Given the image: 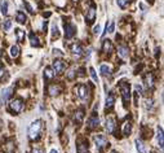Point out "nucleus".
<instances>
[{"instance_id":"f257e3e1","label":"nucleus","mask_w":164,"mask_h":153,"mask_svg":"<svg viewBox=\"0 0 164 153\" xmlns=\"http://www.w3.org/2000/svg\"><path fill=\"white\" fill-rule=\"evenodd\" d=\"M41 130H43V121L41 119L34 121L29 127V138L31 140H36L39 136H40Z\"/></svg>"},{"instance_id":"f03ea898","label":"nucleus","mask_w":164,"mask_h":153,"mask_svg":"<svg viewBox=\"0 0 164 153\" xmlns=\"http://www.w3.org/2000/svg\"><path fill=\"white\" fill-rule=\"evenodd\" d=\"M120 92H121V96H123L124 104H127V102L130 100V87H129V83H127V82H121L120 83Z\"/></svg>"},{"instance_id":"7ed1b4c3","label":"nucleus","mask_w":164,"mask_h":153,"mask_svg":"<svg viewBox=\"0 0 164 153\" xmlns=\"http://www.w3.org/2000/svg\"><path fill=\"white\" fill-rule=\"evenodd\" d=\"M78 96L82 101H88L89 100V87L87 84H80L78 87Z\"/></svg>"},{"instance_id":"20e7f679","label":"nucleus","mask_w":164,"mask_h":153,"mask_svg":"<svg viewBox=\"0 0 164 153\" xmlns=\"http://www.w3.org/2000/svg\"><path fill=\"white\" fill-rule=\"evenodd\" d=\"M93 140H94V144H96V147H97V149H98V151H101V149L107 144V138L105 135H102V134L94 135Z\"/></svg>"},{"instance_id":"39448f33","label":"nucleus","mask_w":164,"mask_h":153,"mask_svg":"<svg viewBox=\"0 0 164 153\" xmlns=\"http://www.w3.org/2000/svg\"><path fill=\"white\" fill-rule=\"evenodd\" d=\"M9 108H10V110H13L14 113H19L22 110V108H23V101H22L21 99L12 100L9 104Z\"/></svg>"},{"instance_id":"423d86ee","label":"nucleus","mask_w":164,"mask_h":153,"mask_svg":"<svg viewBox=\"0 0 164 153\" xmlns=\"http://www.w3.org/2000/svg\"><path fill=\"white\" fill-rule=\"evenodd\" d=\"M12 92H13V88L12 87H8V88L1 90V92H0V104H5V102H7V100L9 99V96L12 95Z\"/></svg>"},{"instance_id":"0eeeda50","label":"nucleus","mask_w":164,"mask_h":153,"mask_svg":"<svg viewBox=\"0 0 164 153\" xmlns=\"http://www.w3.org/2000/svg\"><path fill=\"white\" fill-rule=\"evenodd\" d=\"M75 33H76V27H75V25L67 24L65 26V37H66V39H71L75 35Z\"/></svg>"},{"instance_id":"6e6552de","label":"nucleus","mask_w":164,"mask_h":153,"mask_svg":"<svg viewBox=\"0 0 164 153\" xmlns=\"http://www.w3.org/2000/svg\"><path fill=\"white\" fill-rule=\"evenodd\" d=\"M65 68H66V64L63 62L62 60H56L54 62H53V71L54 73H62L63 70H65Z\"/></svg>"},{"instance_id":"1a4fd4ad","label":"nucleus","mask_w":164,"mask_h":153,"mask_svg":"<svg viewBox=\"0 0 164 153\" xmlns=\"http://www.w3.org/2000/svg\"><path fill=\"white\" fill-rule=\"evenodd\" d=\"M106 131L109 132V134H113L114 131H115V127H116V123H115V119L113 118V117H109V118L106 119Z\"/></svg>"},{"instance_id":"9d476101","label":"nucleus","mask_w":164,"mask_h":153,"mask_svg":"<svg viewBox=\"0 0 164 153\" xmlns=\"http://www.w3.org/2000/svg\"><path fill=\"white\" fill-rule=\"evenodd\" d=\"M87 125H88V127H89V129L98 127V125H99V118H98V116H97V114L91 116L89 119H88V122H87Z\"/></svg>"},{"instance_id":"9b49d317","label":"nucleus","mask_w":164,"mask_h":153,"mask_svg":"<svg viewBox=\"0 0 164 153\" xmlns=\"http://www.w3.org/2000/svg\"><path fill=\"white\" fill-rule=\"evenodd\" d=\"M156 141L158 145H159L160 149H163V144H164V139H163V130L160 126L156 127Z\"/></svg>"},{"instance_id":"f8f14e48","label":"nucleus","mask_w":164,"mask_h":153,"mask_svg":"<svg viewBox=\"0 0 164 153\" xmlns=\"http://www.w3.org/2000/svg\"><path fill=\"white\" fill-rule=\"evenodd\" d=\"M94 18H96V8L91 7L89 9L87 10V21H88V24H92V22L94 21Z\"/></svg>"},{"instance_id":"ddd939ff","label":"nucleus","mask_w":164,"mask_h":153,"mask_svg":"<svg viewBox=\"0 0 164 153\" xmlns=\"http://www.w3.org/2000/svg\"><path fill=\"white\" fill-rule=\"evenodd\" d=\"M71 52H73V55L74 56H76V57H79V56H82V53H83V48H82V46L80 44H73L71 46Z\"/></svg>"},{"instance_id":"4468645a","label":"nucleus","mask_w":164,"mask_h":153,"mask_svg":"<svg viewBox=\"0 0 164 153\" xmlns=\"http://www.w3.org/2000/svg\"><path fill=\"white\" fill-rule=\"evenodd\" d=\"M99 71H101V74L104 77H107L111 74V66L107 65V64H102L101 68H99Z\"/></svg>"},{"instance_id":"2eb2a0df","label":"nucleus","mask_w":164,"mask_h":153,"mask_svg":"<svg viewBox=\"0 0 164 153\" xmlns=\"http://www.w3.org/2000/svg\"><path fill=\"white\" fill-rule=\"evenodd\" d=\"M27 19V16L25 15L23 12H21V10H18L17 13H16V21L18 22V24H25Z\"/></svg>"},{"instance_id":"dca6fc26","label":"nucleus","mask_w":164,"mask_h":153,"mask_svg":"<svg viewBox=\"0 0 164 153\" xmlns=\"http://www.w3.org/2000/svg\"><path fill=\"white\" fill-rule=\"evenodd\" d=\"M114 104H115V96H114L113 93H110V95L106 97V104H105V107H106V109H110V108L114 107Z\"/></svg>"},{"instance_id":"f3484780","label":"nucleus","mask_w":164,"mask_h":153,"mask_svg":"<svg viewBox=\"0 0 164 153\" xmlns=\"http://www.w3.org/2000/svg\"><path fill=\"white\" fill-rule=\"evenodd\" d=\"M9 55H10V57H13V58L18 57V55H19V47L17 46V44H14V46L10 47V49H9Z\"/></svg>"},{"instance_id":"a211bd4d","label":"nucleus","mask_w":164,"mask_h":153,"mask_svg":"<svg viewBox=\"0 0 164 153\" xmlns=\"http://www.w3.org/2000/svg\"><path fill=\"white\" fill-rule=\"evenodd\" d=\"M102 51L104 52H111L113 51V44H111V42L109 39H106V40H104V44H102Z\"/></svg>"},{"instance_id":"6ab92c4d","label":"nucleus","mask_w":164,"mask_h":153,"mask_svg":"<svg viewBox=\"0 0 164 153\" xmlns=\"http://www.w3.org/2000/svg\"><path fill=\"white\" fill-rule=\"evenodd\" d=\"M118 55L121 58H127L128 57V48L127 47H124V46H120L118 48Z\"/></svg>"},{"instance_id":"aec40b11","label":"nucleus","mask_w":164,"mask_h":153,"mask_svg":"<svg viewBox=\"0 0 164 153\" xmlns=\"http://www.w3.org/2000/svg\"><path fill=\"white\" fill-rule=\"evenodd\" d=\"M54 77V71L52 68H45L44 69V78L45 79H52Z\"/></svg>"},{"instance_id":"412c9836","label":"nucleus","mask_w":164,"mask_h":153,"mask_svg":"<svg viewBox=\"0 0 164 153\" xmlns=\"http://www.w3.org/2000/svg\"><path fill=\"white\" fill-rule=\"evenodd\" d=\"M29 38H30V43H31L32 47H39V46H40V43H39V38L35 34H32V33H31Z\"/></svg>"},{"instance_id":"4be33fe9","label":"nucleus","mask_w":164,"mask_h":153,"mask_svg":"<svg viewBox=\"0 0 164 153\" xmlns=\"http://www.w3.org/2000/svg\"><path fill=\"white\" fill-rule=\"evenodd\" d=\"M0 10H1V15H4V16L8 15V1L7 0H1V3H0Z\"/></svg>"},{"instance_id":"5701e85b","label":"nucleus","mask_w":164,"mask_h":153,"mask_svg":"<svg viewBox=\"0 0 164 153\" xmlns=\"http://www.w3.org/2000/svg\"><path fill=\"white\" fill-rule=\"evenodd\" d=\"M60 91H61V88L58 87V86H51L49 87V90H48V92H49V95H52V96H56V95H58L60 93Z\"/></svg>"},{"instance_id":"b1692460","label":"nucleus","mask_w":164,"mask_h":153,"mask_svg":"<svg viewBox=\"0 0 164 153\" xmlns=\"http://www.w3.org/2000/svg\"><path fill=\"white\" fill-rule=\"evenodd\" d=\"M136 143V148H137V151H138V153H146V151H145V145H143V143L141 140H136L134 141Z\"/></svg>"},{"instance_id":"393cba45","label":"nucleus","mask_w":164,"mask_h":153,"mask_svg":"<svg viewBox=\"0 0 164 153\" xmlns=\"http://www.w3.org/2000/svg\"><path fill=\"white\" fill-rule=\"evenodd\" d=\"M130 131H132V125H130L129 122H126V123L123 125V132H124V135H129Z\"/></svg>"},{"instance_id":"a878e982","label":"nucleus","mask_w":164,"mask_h":153,"mask_svg":"<svg viewBox=\"0 0 164 153\" xmlns=\"http://www.w3.org/2000/svg\"><path fill=\"white\" fill-rule=\"evenodd\" d=\"M89 74H91L92 79H93V82H96V83L99 82V78H98V75H97V73H96V70H94L93 68H89Z\"/></svg>"},{"instance_id":"bb28decb","label":"nucleus","mask_w":164,"mask_h":153,"mask_svg":"<svg viewBox=\"0 0 164 153\" xmlns=\"http://www.w3.org/2000/svg\"><path fill=\"white\" fill-rule=\"evenodd\" d=\"M83 117H84V112H83V110H78V112L75 113V121H76L78 123H80V122L83 121Z\"/></svg>"},{"instance_id":"cd10ccee","label":"nucleus","mask_w":164,"mask_h":153,"mask_svg":"<svg viewBox=\"0 0 164 153\" xmlns=\"http://www.w3.org/2000/svg\"><path fill=\"white\" fill-rule=\"evenodd\" d=\"M118 5L121 8V9H126V8L129 5V0H116Z\"/></svg>"},{"instance_id":"c85d7f7f","label":"nucleus","mask_w":164,"mask_h":153,"mask_svg":"<svg viewBox=\"0 0 164 153\" xmlns=\"http://www.w3.org/2000/svg\"><path fill=\"white\" fill-rule=\"evenodd\" d=\"M78 153H88V147L85 144H79L78 145Z\"/></svg>"},{"instance_id":"c756f323","label":"nucleus","mask_w":164,"mask_h":153,"mask_svg":"<svg viewBox=\"0 0 164 153\" xmlns=\"http://www.w3.org/2000/svg\"><path fill=\"white\" fill-rule=\"evenodd\" d=\"M145 86L147 88L152 87V77L151 75H146V78H145Z\"/></svg>"},{"instance_id":"7c9ffc66","label":"nucleus","mask_w":164,"mask_h":153,"mask_svg":"<svg viewBox=\"0 0 164 153\" xmlns=\"http://www.w3.org/2000/svg\"><path fill=\"white\" fill-rule=\"evenodd\" d=\"M58 35H60V33H58V27H57V25H56V24H53V25H52V37L57 38Z\"/></svg>"},{"instance_id":"2f4dec72","label":"nucleus","mask_w":164,"mask_h":153,"mask_svg":"<svg viewBox=\"0 0 164 153\" xmlns=\"http://www.w3.org/2000/svg\"><path fill=\"white\" fill-rule=\"evenodd\" d=\"M114 30H115V22H111V24L107 26V24H106V31L107 33H110V34H113L114 33Z\"/></svg>"},{"instance_id":"473e14b6","label":"nucleus","mask_w":164,"mask_h":153,"mask_svg":"<svg viewBox=\"0 0 164 153\" xmlns=\"http://www.w3.org/2000/svg\"><path fill=\"white\" fill-rule=\"evenodd\" d=\"M10 27H12V21H10V19H7V21L4 22V31H9Z\"/></svg>"},{"instance_id":"72a5a7b5","label":"nucleus","mask_w":164,"mask_h":153,"mask_svg":"<svg viewBox=\"0 0 164 153\" xmlns=\"http://www.w3.org/2000/svg\"><path fill=\"white\" fill-rule=\"evenodd\" d=\"M17 39L19 42H23V39H25V31H22V30H17Z\"/></svg>"},{"instance_id":"f704fd0d","label":"nucleus","mask_w":164,"mask_h":153,"mask_svg":"<svg viewBox=\"0 0 164 153\" xmlns=\"http://www.w3.org/2000/svg\"><path fill=\"white\" fill-rule=\"evenodd\" d=\"M93 33H94V34H96V35H99V33H101V25H99V24H97L96 26L93 27Z\"/></svg>"},{"instance_id":"c9c22d12","label":"nucleus","mask_w":164,"mask_h":153,"mask_svg":"<svg viewBox=\"0 0 164 153\" xmlns=\"http://www.w3.org/2000/svg\"><path fill=\"white\" fill-rule=\"evenodd\" d=\"M23 5L27 8V10H29V13H34V10H32V7L29 4V1H27V0H23Z\"/></svg>"},{"instance_id":"e433bc0d","label":"nucleus","mask_w":164,"mask_h":153,"mask_svg":"<svg viewBox=\"0 0 164 153\" xmlns=\"http://www.w3.org/2000/svg\"><path fill=\"white\" fill-rule=\"evenodd\" d=\"M145 108H146V109H150V108H151L152 107V100L151 99H150V100H146V101H145Z\"/></svg>"},{"instance_id":"4c0bfd02","label":"nucleus","mask_w":164,"mask_h":153,"mask_svg":"<svg viewBox=\"0 0 164 153\" xmlns=\"http://www.w3.org/2000/svg\"><path fill=\"white\" fill-rule=\"evenodd\" d=\"M53 55L56 56V55H57V56H62V52L60 51V49H53Z\"/></svg>"},{"instance_id":"58836bf2","label":"nucleus","mask_w":164,"mask_h":153,"mask_svg":"<svg viewBox=\"0 0 164 153\" xmlns=\"http://www.w3.org/2000/svg\"><path fill=\"white\" fill-rule=\"evenodd\" d=\"M32 153H44L43 149H39V148H35L34 151H32Z\"/></svg>"},{"instance_id":"ea45409f","label":"nucleus","mask_w":164,"mask_h":153,"mask_svg":"<svg viewBox=\"0 0 164 153\" xmlns=\"http://www.w3.org/2000/svg\"><path fill=\"white\" fill-rule=\"evenodd\" d=\"M136 90H137V92H140V93L142 92V88H141V86H138V84L136 86Z\"/></svg>"},{"instance_id":"a19ab883","label":"nucleus","mask_w":164,"mask_h":153,"mask_svg":"<svg viewBox=\"0 0 164 153\" xmlns=\"http://www.w3.org/2000/svg\"><path fill=\"white\" fill-rule=\"evenodd\" d=\"M49 153H58V151H57V149H51V152H49Z\"/></svg>"},{"instance_id":"79ce46f5","label":"nucleus","mask_w":164,"mask_h":153,"mask_svg":"<svg viewBox=\"0 0 164 153\" xmlns=\"http://www.w3.org/2000/svg\"><path fill=\"white\" fill-rule=\"evenodd\" d=\"M3 74V66H1V64H0V75Z\"/></svg>"},{"instance_id":"37998d69","label":"nucleus","mask_w":164,"mask_h":153,"mask_svg":"<svg viewBox=\"0 0 164 153\" xmlns=\"http://www.w3.org/2000/svg\"><path fill=\"white\" fill-rule=\"evenodd\" d=\"M110 153H116V152H115V151H111V152H110Z\"/></svg>"}]
</instances>
